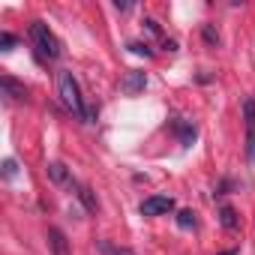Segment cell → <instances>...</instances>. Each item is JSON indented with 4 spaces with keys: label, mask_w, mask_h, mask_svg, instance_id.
I'll list each match as a JSON object with an SVG mask.
<instances>
[{
    "label": "cell",
    "mask_w": 255,
    "mask_h": 255,
    "mask_svg": "<svg viewBox=\"0 0 255 255\" xmlns=\"http://www.w3.org/2000/svg\"><path fill=\"white\" fill-rule=\"evenodd\" d=\"M57 96H60V102H63L66 111H72L75 117L84 120L87 105H84V99H81V93H78V84H75L72 72H57Z\"/></svg>",
    "instance_id": "6da1fadb"
},
{
    "label": "cell",
    "mask_w": 255,
    "mask_h": 255,
    "mask_svg": "<svg viewBox=\"0 0 255 255\" xmlns=\"http://www.w3.org/2000/svg\"><path fill=\"white\" fill-rule=\"evenodd\" d=\"M30 39H33L36 54H39L42 60H57V57H60V39L48 30V24L33 21V24H30Z\"/></svg>",
    "instance_id": "7a4b0ae2"
},
{
    "label": "cell",
    "mask_w": 255,
    "mask_h": 255,
    "mask_svg": "<svg viewBox=\"0 0 255 255\" xmlns=\"http://www.w3.org/2000/svg\"><path fill=\"white\" fill-rule=\"evenodd\" d=\"M138 210H141V216H159V213L174 210V198H168V195H150V198L141 201Z\"/></svg>",
    "instance_id": "3957f363"
},
{
    "label": "cell",
    "mask_w": 255,
    "mask_h": 255,
    "mask_svg": "<svg viewBox=\"0 0 255 255\" xmlns=\"http://www.w3.org/2000/svg\"><path fill=\"white\" fill-rule=\"evenodd\" d=\"M144 84H147V75H144V72H138V69H132V72H126V78L120 81L123 93H129V96L141 93V90H144Z\"/></svg>",
    "instance_id": "277c9868"
},
{
    "label": "cell",
    "mask_w": 255,
    "mask_h": 255,
    "mask_svg": "<svg viewBox=\"0 0 255 255\" xmlns=\"http://www.w3.org/2000/svg\"><path fill=\"white\" fill-rule=\"evenodd\" d=\"M48 180L51 183H66V186H75V180L69 177V171H66V165L63 162H48Z\"/></svg>",
    "instance_id": "5b68a950"
},
{
    "label": "cell",
    "mask_w": 255,
    "mask_h": 255,
    "mask_svg": "<svg viewBox=\"0 0 255 255\" xmlns=\"http://www.w3.org/2000/svg\"><path fill=\"white\" fill-rule=\"evenodd\" d=\"M0 87H3V96H6V99H24V96H27L24 84H18V81H15V78H9V75L0 78Z\"/></svg>",
    "instance_id": "8992f818"
},
{
    "label": "cell",
    "mask_w": 255,
    "mask_h": 255,
    "mask_svg": "<svg viewBox=\"0 0 255 255\" xmlns=\"http://www.w3.org/2000/svg\"><path fill=\"white\" fill-rule=\"evenodd\" d=\"M48 246H51L54 255H69V243H66L60 228H48Z\"/></svg>",
    "instance_id": "52a82bcc"
},
{
    "label": "cell",
    "mask_w": 255,
    "mask_h": 255,
    "mask_svg": "<svg viewBox=\"0 0 255 255\" xmlns=\"http://www.w3.org/2000/svg\"><path fill=\"white\" fill-rule=\"evenodd\" d=\"M219 222H222V228H228V231H237L240 228V216H237V210L234 207H219Z\"/></svg>",
    "instance_id": "ba28073f"
},
{
    "label": "cell",
    "mask_w": 255,
    "mask_h": 255,
    "mask_svg": "<svg viewBox=\"0 0 255 255\" xmlns=\"http://www.w3.org/2000/svg\"><path fill=\"white\" fill-rule=\"evenodd\" d=\"M72 189H75V195H78V201L84 204V210H87V213H96V195H93V192H90L87 186H81V183H75Z\"/></svg>",
    "instance_id": "9c48e42d"
},
{
    "label": "cell",
    "mask_w": 255,
    "mask_h": 255,
    "mask_svg": "<svg viewBox=\"0 0 255 255\" xmlns=\"http://www.w3.org/2000/svg\"><path fill=\"white\" fill-rule=\"evenodd\" d=\"M171 129L180 135V141H183V144H192V138H195V126H186V123L174 120V123H171Z\"/></svg>",
    "instance_id": "30bf717a"
},
{
    "label": "cell",
    "mask_w": 255,
    "mask_h": 255,
    "mask_svg": "<svg viewBox=\"0 0 255 255\" xmlns=\"http://www.w3.org/2000/svg\"><path fill=\"white\" fill-rule=\"evenodd\" d=\"M243 117H246V129H255V99L243 102Z\"/></svg>",
    "instance_id": "8fae6325"
},
{
    "label": "cell",
    "mask_w": 255,
    "mask_h": 255,
    "mask_svg": "<svg viewBox=\"0 0 255 255\" xmlns=\"http://www.w3.org/2000/svg\"><path fill=\"white\" fill-rule=\"evenodd\" d=\"M201 36H204L207 45H219V30H216L213 24H204V27H201Z\"/></svg>",
    "instance_id": "7c38bea8"
},
{
    "label": "cell",
    "mask_w": 255,
    "mask_h": 255,
    "mask_svg": "<svg viewBox=\"0 0 255 255\" xmlns=\"http://www.w3.org/2000/svg\"><path fill=\"white\" fill-rule=\"evenodd\" d=\"M99 249L105 255H135L132 249H126V246H111V243H99Z\"/></svg>",
    "instance_id": "4fadbf2b"
},
{
    "label": "cell",
    "mask_w": 255,
    "mask_h": 255,
    "mask_svg": "<svg viewBox=\"0 0 255 255\" xmlns=\"http://www.w3.org/2000/svg\"><path fill=\"white\" fill-rule=\"evenodd\" d=\"M177 225L180 228H195V213L192 210H180L177 213Z\"/></svg>",
    "instance_id": "5bb4252c"
},
{
    "label": "cell",
    "mask_w": 255,
    "mask_h": 255,
    "mask_svg": "<svg viewBox=\"0 0 255 255\" xmlns=\"http://www.w3.org/2000/svg\"><path fill=\"white\" fill-rule=\"evenodd\" d=\"M246 159L255 162V129H246Z\"/></svg>",
    "instance_id": "9a60e30c"
},
{
    "label": "cell",
    "mask_w": 255,
    "mask_h": 255,
    "mask_svg": "<svg viewBox=\"0 0 255 255\" xmlns=\"http://www.w3.org/2000/svg\"><path fill=\"white\" fill-rule=\"evenodd\" d=\"M15 48V36L12 33H0V51H12Z\"/></svg>",
    "instance_id": "2e32d148"
},
{
    "label": "cell",
    "mask_w": 255,
    "mask_h": 255,
    "mask_svg": "<svg viewBox=\"0 0 255 255\" xmlns=\"http://www.w3.org/2000/svg\"><path fill=\"white\" fill-rule=\"evenodd\" d=\"M129 51L132 54H144V57H150L153 51H150V45H144V42H129Z\"/></svg>",
    "instance_id": "e0dca14e"
},
{
    "label": "cell",
    "mask_w": 255,
    "mask_h": 255,
    "mask_svg": "<svg viewBox=\"0 0 255 255\" xmlns=\"http://www.w3.org/2000/svg\"><path fill=\"white\" fill-rule=\"evenodd\" d=\"M3 174H6V177H15V162H12V159L3 162Z\"/></svg>",
    "instance_id": "ac0fdd59"
},
{
    "label": "cell",
    "mask_w": 255,
    "mask_h": 255,
    "mask_svg": "<svg viewBox=\"0 0 255 255\" xmlns=\"http://www.w3.org/2000/svg\"><path fill=\"white\" fill-rule=\"evenodd\" d=\"M144 24H147V30H150V33H159V24H156L153 18H144Z\"/></svg>",
    "instance_id": "d6986e66"
},
{
    "label": "cell",
    "mask_w": 255,
    "mask_h": 255,
    "mask_svg": "<svg viewBox=\"0 0 255 255\" xmlns=\"http://www.w3.org/2000/svg\"><path fill=\"white\" fill-rule=\"evenodd\" d=\"M114 9H117V12H129V3H120V0H117V3H114Z\"/></svg>",
    "instance_id": "ffe728a7"
},
{
    "label": "cell",
    "mask_w": 255,
    "mask_h": 255,
    "mask_svg": "<svg viewBox=\"0 0 255 255\" xmlns=\"http://www.w3.org/2000/svg\"><path fill=\"white\" fill-rule=\"evenodd\" d=\"M219 255H237V249H228V252H219Z\"/></svg>",
    "instance_id": "44dd1931"
}]
</instances>
